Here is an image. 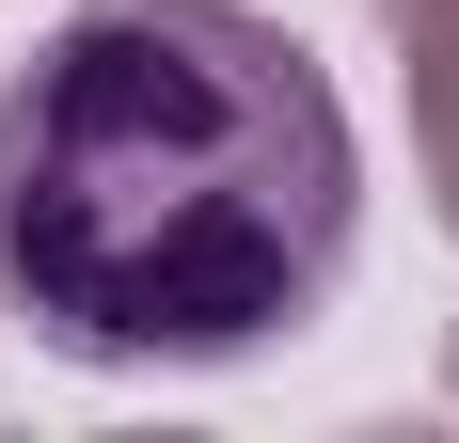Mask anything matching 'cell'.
I'll return each mask as SVG.
<instances>
[{"instance_id": "obj_1", "label": "cell", "mask_w": 459, "mask_h": 443, "mask_svg": "<svg viewBox=\"0 0 459 443\" xmlns=\"http://www.w3.org/2000/svg\"><path fill=\"white\" fill-rule=\"evenodd\" d=\"M365 159L238 0H95L0 95V301L64 364H238L349 269Z\"/></svg>"}, {"instance_id": "obj_2", "label": "cell", "mask_w": 459, "mask_h": 443, "mask_svg": "<svg viewBox=\"0 0 459 443\" xmlns=\"http://www.w3.org/2000/svg\"><path fill=\"white\" fill-rule=\"evenodd\" d=\"M396 32H412V95L444 143V222H459V0H396Z\"/></svg>"}]
</instances>
